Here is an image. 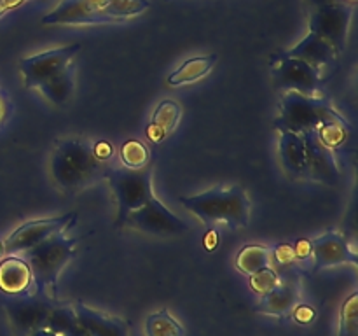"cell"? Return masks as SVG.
<instances>
[{"instance_id": "obj_1", "label": "cell", "mask_w": 358, "mask_h": 336, "mask_svg": "<svg viewBox=\"0 0 358 336\" xmlns=\"http://www.w3.org/2000/svg\"><path fill=\"white\" fill-rule=\"evenodd\" d=\"M93 140L90 136H66L55 144L49 158V175L56 188L73 195L103 178L107 164L94 156Z\"/></svg>"}, {"instance_id": "obj_2", "label": "cell", "mask_w": 358, "mask_h": 336, "mask_svg": "<svg viewBox=\"0 0 358 336\" xmlns=\"http://www.w3.org/2000/svg\"><path fill=\"white\" fill-rule=\"evenodd\" d=\"M150 9L149 0H62L42 18L51 27H94L124 23Z\"/></svg>"}, {"instance_id": "obj_3", "label": "cell", "mask_w": 358, "mask_h": 336, "mask_svg": "<svg viewBox=\"0 0 358 336\" xmlns=\"http://www.w3.org/2000/svg\"><path fill=\"white\" fill-rule=\"evenodd\" d=\"M180 203L205 224L224 223L229 230H241L250 224L252 203L243 186H224L192 196H180Z\"/></svg>"}, {"instance_id": "obj_4", "label": "cell", "mask_w": 358, "mask_h": 336, "mask_svg": "<svg viewBox=\"0 0 358 336\" xmlns=\"http://www.w3.org/2000/svg\"><path fill=\"white\" fill-rule=\"evenodd\" d=\"M79 240L66 237L65 231L52 234L34 248L27 251L23 258L30 265L34 276V289L45 300H58V280L65 266L76 258Z\"/></svg>"}, {"instance_id": "obj_5", "label": "cell", "mask_w": 358, "mask_h": 336, "mask_svg": "<svg viewBox=\"0 0 358 336\" xmlns=\"http://www.w3.org/2000/svg\"><path fill=\"white\" fill-rule=\"evenodd\" d=\"M345 115L325 97H306L296 91H283L280 112L273 121L276 132L304 133L320 128L325 122L345 121Z\"/></svg>"}, {"instance_id": "obj_6", "label": "cell", "mask_w": 358, "mask_h": 336, "mask_svg": "<svg viewBox=\"0 0 358 336\" xmlns=\"http://www.w3.org/2000/svg\"><path fill=\"white\" fill-rule=\"evenodd\" d=\"M154 170L150 164L140 170H129V168H107L103 178L108 182L114 195L115 206H117V217L115 224L122 227L124 219L129 212L145 205L154 196L152 188Z\"/></svg>"}, {"instance_id": "obj_7", "label": "cell", "mask_w": 358, "mask_h": 336, "mask_svg": "<svg viewBox=\"0 0 358 336\" xmlns=\"http://www.w3.org/2000/svg\"><path fill=\"white\" fill-rule=\"evenodd\" d=\"M269 69H271L273 88L280 93L296 91L306 97H324L322 94V86H324L322 70L315 69L304 59L290 56L283 51L273 55Z\"/></svg>"}, {"instance_id": "obj_8", "label": "cell", "mask_w": 358, "mask_h": 336, "mask_svg": "<svg viewBox=\"0 0 358 336\" xmlns=\"http://www.w3.org/2000/svg\"><path fill=\"white\" fill-rule=\"evenodd\" d=\"M80 49H83L80 44L59 46V48L45 49V51L21 59L20 70L21 76H23L24 88L27 90H38L42 84L58 76L66 66L73 65Z\"/></svg>"}, {"instance_id": "obj_9", "label": "cell", "mask_w": 358, "mask_h": 336, "mask_svg": "<svg viewBox=\"0 0 358 336\" xmlns=\"http://www.w3.org/2000/svg\"><path fill=\"white\" fill-rule=\"evenodd\" d=\"M122 226L152 237H178L191 230V226L182 217L171 212L156 195L145 205L129 212Z\"/></svg>"}, {"instance_id": "obj_10", "label": "cell", "mask_w": 358, "mask_h": 336, "mask_svg": "<svg viewBox=\"0 0 358 336\" xmlns=\"http://www.w3.org/2000/svg\"><path fill=\"white\" fill-rule=\"evenodd\" d=\"M355 7L348 4H331V6L311 7L308 30L320 35L324 41L334 48L336 55L341 56L348 44L350 27L353 20Z\"/></svg>"}, {"instance_id": "obj_11", "label": "cell", "mask_w": 358, "mask_h": 336, "mask_svg": "<svg viewBox=\"0 0 358 336\" xmlns=\"http://www.w3.org/2000/svg\"><path fill=\"white\" fill-rule=\"evenodd\" d=\"M77 223V212H69L65 216L45 217V219L27 220L17 226L7 238H3V252L6 255L24 254L41 241L48 240L52 234L63 233Z\"/></svg>"}, {"instance_id": "obj_12", "label": "cell", "mask_w": 358, "mask_h": 336, "mask_svg": "<svg viewBox=\"0 0 358 336\" xmlns=\"http://www.w3.org/2000/svg\"><path fill=\"white\" fill-rule=\"evenodd\" d=\"M345 265H358V252L346 234L331 230L311 240V270L315 273Z\"/></svg>"}, {"instance_id": "obj_13", "label": "cell", "mask_w": 358, "mask_h": 336, "mask_svg": "<svg viewBox=\"0 0 358 336\" xmlns=\"http://www.w3.org/2000/svg\"><path fill=\"white\" fill-rule=\"evenodd\" d=\"M304 140V150H306V182H317L324 186H338L341 181V167H339L336 150L325 146L318 139L317 130L301 133Z\"/></svg>"}, {"instance_id": "obj_14", "label": "cell", "mask_w": 358, "mask_h": 336, "mask_svg": "<svg viewBox=\"0 0 358 336\" xmlns=\"http://www.w3.org/2000/svg\"><path fill=\"white\" fill-rule=\"evenodd\" d=\"M280 282L273 290L261 296L255 310L262 315L276 318H289L294 308L303 301V272L283 270Z\"/></svg>"}, {"instance_id": "obj_15", "label": "cell", "mask_w": 358, "mask_h": 336, "mask_svg": "<svg viewBox=\"0 0 358 336\" xmlns=\"http://www.w3.org/2000/svg\"><path fill=\"white\" fill-rule=\"evenodd\" d=\"M73 310H76L77 322L86 336H129L128 322L117 315L93 308L83 301L73 303Z\"/></svg>"}, {"instance_id": "obj_16", "label": "cell", "mask_w": 358, "mask_h": 336, "mask_svg": "<svg viewBox=\"0 0 358 336\" xmlns=\"http://www.w3.org/2000/svg\"><path fill=\"white\" fill-rule=\"evenodd\" d=\"M6 308L10 324L17 331L30 332L34 329L45 328L52 304L49 303V300L42 301L38 298H31L30 294H24V298L10 301Z\"/></svg>"}, {"instance_id": "obj_17", "label": "cell", "mask_w": 358, "mask_h": 336, "mask_svg": "<svg viewBox=\"0 0 358 336\" xmlns=\"http://www.w3.org/2000/svg\"><path fill=\"white\" fill-rule=\"evenodd\" d=\"M34 287L30 265L20 255H7L0 261V290L9 296H24Z\"/></svg>"}, {"instance_id": "obj_18", "label": "cell", "mask_w": 358, "mask_h": 336, "mask_svg": "<svg viewBox=\"0 0 358 336\" xmlns=\"http://www.w3.org/2000/svg\"><path fill=\"white\" fill-rule=\"evenodd\" d=\"M278 160L283 172L296 181L306 175V150L301 133L278 132Z\"/></svg>"}, {"instance_id": "obj_19", "label": "cell", "mask_w": 358, "mask_h": 336, "mask_svg": "<svg viewBox=\"0 0 358 336\" xmlns=\"http://www.w3.org/2000/svg\"><path fill=\"white\" fill-rule=\"evenodd\" d=\"M285 52L290 56H296L299 59H304V62L313 65L315 69L322 70V72L329 65H332L336 62V58H338L334 48L327 41H324L320 35H317L311 30H308V34L294 48H290Z\"/></svg>"}, {"instance_id": "obj_20", "label": "cell", "mask_w": 358, "mask_h": 336, "mask_svg": "<svg viewBox=\"0 0 358 336\" xmlns=\"http://www.w3.org/2000/svg\"><path fill=\"white\" fill-rule=\"evenodd\" d=\"M182 107L173 100H163L152 112L150 122L147 125L145 135L150 142L159 144L171 135L180 125Z\"/></svg>"}, {"instance_id": "obj_21", "label": "cell", "mask_w": 358, "mask_h": 336, "mask_svg": "<svg viewBox=\"0 0 358 336\" xmlns=\"http://www.w3.org/2000/svg\"><path fill=\"white\" fill-rule=\"evenodd\" d=\"M219 56L215 52L212 55H203V56H194V58H189L178 66L177 70L168 76V84L171 88L177 86H187V84H194L198 80H201L203 77L208 76L212 72V69L215 66Z\"/></svg>"}, {"instance_id": "obj_22", "label": "cell", "mask_w": 358, "mask_h": 336, "mask_svg": "<svg viewBox=\"0 0 358 336\" xmlns=\"http://www.w3.org/2000/svg\"><path fill=\"white\" fill-rule=\"evenodd\" d=\"M76 74L77 70L76 63H73V65L66 66L63 72H59L58 76L42 84L37 91L44 94L45 100L51 102L52 105H65L76 91Z\"/></svg>"}, {"instance_id": "obj_23", "label": "cell", "mask_w": 358, "mask_h": 336, "mask_svg": "<svg viewBox=\"0 0 358 336\" xmlns=\"http://www.w3.org/2000/svg\"><path fill=\"white\" fill-rule=\"evenodd\" d=\"M143 335L145 336H185V328L177 317L171 315L168 308L147 315L143 321Z\"/></svg>"}, {"instance_id": "obj_24", "label": "cell", "mask_w": 358, "mask_h": 336, "mask_svg": "<svg viewBox=\"0 0 358 336\" xmlns=\"http://www.w3.org/2000/svg\"><path fill=\"white\" fill-rule=\"evenodd\" d=\"M271 266V247L261 244H250L240 248L236 255V268L243 275H252L262 268Z\"/></svg>"}, {"instance_id": "obj_25", "label": "cell", "mask_w": 358, "mask_h": 336, "mask_svg": "<svg viewBox=\"0 0 358 336\" xmlns=\"http://www.w3.org/2000/svg\"><path fill=\"white\" fill-rule=\"evenodd\" d=\"M119 160L124 168L129 170H140L150 164V150L149 146L142 140L128 139L119 147Z\"/></svg>"}, {"instance_id": "obj_26", "label": "cell", "mask_w": 358, "mask_h": 336, "mask_svg": "<svg viewBox=\"0 0 358 336\" xmlns=\"http://www.w3.org/2000/svg\"><path fill=\"white\" fill-rule=\"evenodd\" d=\"M338 336H358V293H352L343 301Z\"/></svg>"}, {"instance_id": "obj_27", "label": "cell", "mask_w": 358, "mask_h": 336, "mask_svg": "<svg viewBox=\"0 0 358 336\" xmlns=\"http://www.w3.org/2000/svg\"><path fill=\"white\" fill-rule=\"evenodd\" d=\"M318 139L325 144L331 149H339L346 144L350 136V122L346 121H332V122H325L322 125L320 128H317Z\"/></svg>"}, {"instance_id": "obj_28", "label": "cell", "mask_w": 358, "mask_h": 336, "mask_svg": "<svg viewBox=\"0 0 358 336\" xmlns=\"http://www.w3.org/2000/svg\"><path fill=\"white\" fill-rule=\"evenodd\" d=\"M280 282V273L276 272L273 266L268 268H262L259 272L248 275V286L259 296H264L269 290H273L276 287V284Z\"/></svg>"}, {"instance_id": "obj_29", "label": "cell", "mask_w": 358, "mask_h": 336, "mask_svg": "<svg viewBox=\"0 0 358 336\" xmlns=\"http://www.w3.org/2000/svg\"><path fill=\"white\" fill-rule=\"evenodd\" d=\"M271 266L276 272H283V270H299L294 245L278 244L275 245V247H271Z\"/></svg>"}, {"instance_id": "obj_30", "label": "cell", "mask_w": 358, "mask_h": 336, "mask_svg": "<svg viewBox=\"0 0 358 336\" xmlns=\"http://www.w3.org/2000/svg\"><path fill=\"white\" fill-rule=\"evenodd\" d=\"M294 251H296L297 265H299L301 272L304 268H308V266H311V240L301 238V240H297L294 244Z\"/></svg>"}, {"instance_id": "obj_31", "label": "cell", "mask_w": 358, "mask_h": 336, "mask_svg": "<svg viewBox=\"0 0 358 336\" xmlns=\"http://www.w3.org/2000/svg\"><path fill=\"white\" fill-rule=\"evenodd\" d=\"M315 317H317V312H315V308L311 307V304H304V303L297 304V307L292 310V314H290V318H292V321H296L297 324H301V326L311 324V322L315 321Z\"/></svg>"}, {"instance_id": "obj_32", "label": "cell", "mask_w": 358, "mask_h": 336, "mask_svg": "<svg viewBox=\"0 0 358 336\" xmlns=\"http://www.w3.org/2000/svg\"><path fill=\"white\" fill-rule=\"evenodd\" d=\"M93 153H94V156L101 161V163L107 164V163H110L112 158H114L115 149H114V146H112V142H108V140L94 139L93 140Z\"/></svg>"}, {"instance_id": "obj_33", "label": "cell", "mask_w": 358, "mask_h": 336, "mask_svg": "<svg viewBox=\"0 0 358 336\" xmlns=\"http://www.w3.org/2000/svg\"><path fill=\"white\" fill-rule=\"evenodd\" d=\"M24 2H30V0H0V18H3L7 13L23 6Z\"/></svg>"}, {"instance_id": "obj_34", "label": "cell", "mask_w": 358, "mask_h": 336, "mask_svg": "<svg viewBox=\"0 0 358 336\" xmlns=\"http://www.w3.org/2000/svg\"><path fill=\"white\" fill-rule=\"evenodd\" d=\"M9 118V104H7V98L0 93V126L7 121Z\"/></svg>"}, {"instance_id": "obj_35", "label": "cell", "mask_w": 358, "mask_h": 336, "mask_svg": "<svg viewBox=\"0 0 358 336\" xmlns=\"http://www.w3.org/2000/svg\"><path fill=\"white\" fill-rule=\"evenodd\" d=\"M217 244H219V234H217V231L210 230L205 237V247L208 251H213L217 247Z\"/></svg>"}, {"instance_id": "obj_36", "label": "cell", "mask_w": 358, "mask_h": 336, "mask_svg": "<svg viewBox=\"0 0 358 336\" xmlns=\"http://www.w3.org/2000/svg\"><path fill=\"white\" fill-rule=\"evenodd\" d=\"M27 336H58L55 331H51L49 328H38L34 329V331L27 332Z\"/></svg>"}, {"instance_id": "obj_37", "label": "cell", "mask_w": 358, "mask_h": 336, "mask_svg": "<svg viewBox=\"0 0 358 336\" xmlns=\"http://www.w3.org/2000/svg\"><path fill=\"white\" fill-rule=\"evenodd\" d=\"M311 7H320V6H331V4H345L343 0H308Z\"/></svg>"}, {"instance_id": "obj_38", "label": "cell", "mask_w": 358, "mask_h": 336, "mask_svg": "<svg viewBox=\"0 0 358 336\" xmlns=\"http://www.w3.org/2000/svg\"><path fill=\"white\" fill-rule=\"evenodd\" d=\"M66 336H86V332H84V331H83V329H80V326H79V328H77V329H76V331L69 332V335H66Z\"/></svg>"}, {"instance_id": "obj_39", "label": "cell", "mask_w": 358, "mask_h": 336, "mask_svg": "<svg viewBox=\"0 0 358 336\" xmlns=\"http://www.w3.org/2000/svg\"><path fill=\"white\" fill-rule=\"evenodd\" d=\"M6 255V252H3V240H0V259Z\"/></svg>"}, {"instance_id": "obj_40", "label": "cell", "mask_w": 358, "mask_h": 336, "mask_svg": "<svg viewBox=\"0 0 358 336\" xmlns=\"http://www.w3.org/2000/svg\"><path fill=\"white\" fill-rule=\"evenodd\" d=\"M343 2H345V4H348V6H353V7H355L357 0H343Z\"/></svg>"}]
</instances>
